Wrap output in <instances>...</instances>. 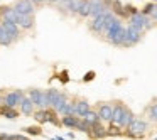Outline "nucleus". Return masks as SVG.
<instances>
[{
  "instance_id": "obj_12",
  "label": "nucleus",
  "mask_w": 157,
  "mask_h": 140,
  "mask_svg": "<svg viewBox=\"0 0 157 140\" xmlns=\"http://www.w3.org/2000/svg\"><path fill=\"white\" fill-rule=\"evenodd\" d=\"M125 37H127V27H122L115 36H113V39H110V41H108V44L115 46V47H123Z\"/></svg>"
},
{
  "instance_id": "obj_21",
  "label": "nucleus",
  "mask_w": 157,
  "mask_h": 140,
  "mask_svg": "<svg viewBox=\"0 0 157 140\" xmlns=\"http://www.w3.org/2000/svg\"><path fill=\"white\" fill-rule=\"evenodd\" d=\"M147 118L150 120V122H154V123H157V100L155 101H152L149 106H147Z\"/></svg>"
},
{
  "instance_id": "obj_45",
  "label": "nucleus",
  "mask_w": 157,
  "mask_h": 140,
  "mask_svg": "<svg viewBox=\"0 0 157 140\" xmlns=\"http://www.w3.org/2000/svg\"><path fill=\"white\" fill-rule=\"evenodd\" d=\"M154 140H157V137H155V138H154Z\"/></svg>"
},
{
  "instance_id": "obj_46",
  "label": "nucleus",
  "mask_w": 157,
  "mask_h": 140,
  "mask_svg": "<svg viewBox=\"0 0 157 140\" xmlns=\"http://www.w3.org/2000/svg\"><path fill=\"white\" fill-rule=\"evenodd\" d=\"M27 140H31V138H27Z\"/></svg>"
},
{
  "instance_id": "obj_2",
  "label": "nucleus",
  "mask_w": 157,
  "mask_h": 140,
  "mask_svg": "<svg viewBox=\"0 0 157 140\" xmlns=\"http://www.w3.org/2000/svg\"><path fill=\"white\" fill-rule=\"evenodd\" d=\"M154 24H155V22H154L150 17L144 15L142 12H139V14L132 15V17L128 19V25L135 27L137 31H140V32H145V31H149V29H152Z\"/></svg>"
},
{
  "instance_id": "obj_1",
  "label": "nucleus",
  "mask_w": 157,
  "mask_h": 140,
  "mask_svg": "<svg viewBox=\"0 0 157 140\" xmlns=\"http://www.w3.org/2000/svg\"><path fill=\"white\" fill-rule=\"evenodd\" d=\"M147 128H149V123L145 122L144 118H139V116H135V120H133L132 123H130V127L123 132V135L128 137V138H144L147 133Z\"/></svg>"
},
{
  "instance_id": "obj_44",
  "label": "nucleus",
  "mask_w": 157,
  "mask_h": 140,
  "mask_svg": "<svg viewBox=\"0 0 157 140\" xmlns=\"http://www.w3.org/2000/svg\"><path fill=\"white\" fill-rule=\"evenodd\" d=\"M152 4H157V0H152Z\"/></svg>"
},
{
  "instance_id": "obj_8",
  "label": "nucleus",
  "mask_w": 157,
  "mask_h": 140,
  "mask_svg": "<svg viewBox=\"0 0 157 140\" xmlns=\"http://www.w3.org/2000/svg\"><path fill=\"white\" fill-rule=\"evenodd\" d=\"M90 140H103L106 137V125L101 122H98L96 125H93L88 132Z\"/></svg>"
},
{
  "instance_id": "obj_25",
  "label": "nucleus",
  "mask_w": 157,
  "mask_h": 140,
  "mask_svg": "<svg viewBox=\"0 0 157 140\" xmlns=\"http://www.w3.org/2000/svg\"><path fill=\"white\" fill-rule=\"evenodd\" d=\"M12 42H14V39L5 32V29L2 27V25H0V46H10Z\"/></svg>"
},
{
  "instance_id": "obj_35",
  "label": "nucleus",
  "mask_w": 157,
  "mask_h": 140,
  "mask_svg": "<svg viewBox=\"0 0 157 140\" xmlns=\"http://www.w3.org/2000/svg\"><path fill=\"white\" fill-rule=\"evenodd\" d=\"M150 19H152L154 22H157V4L154 5V10H152V14H150Z\"/></svg>"
},
{
  "instance_id": "obj_30",
  "label": "nucleus",
  "mask_w": 157,
  "mask_h": 140,
  "mask_svg": "<svg viewBox=\"0 0 157 140\" xmlns=\"http://www.w3.org/2000/svg\"><path fill=\"white\" fill-rule=\"evenodd\" d=\"M24 132L27 133V135H42V130H41V127H25L24 128Z\"/></svg>"
},
{
  "instance_id": "obj_15",
  "label": "nucleus",
  "mask_w": 157,
  "mask_h": 140,
  "mask_svg": "<svg viewBox=\"0 0 157 140\" xmlns=\"http://www.w3.org/2000/svg\"><path fill=\"white\" fill-rule=\"evenodd\" d=\"M133 120H135V115H133V112H132V110L128 108V106H127V108H125V112H123L122 122H120V125H118V127H120V128L123 130V132H125V130H127V128H128V127H130V123H132Z\"/></svg>"
},
{
  "instance_id": "obj_42",
  "label": "nucleus",
  "mask_w": 157,
  "mask_h": 140,
  "mask_svg": "<svg viewBox=\"0 0 157 140\" xmlns=\"http://www.w3.org/2000/svg\"><path fill=\"white\" fill-rule=\"evenodd\" d=\"M0 115H4V106H2V108H0Z\"/></svg>"
},
{
  "instance_id": "obj_9",
  "label": "nucleus",
  "mask_w": 157,
  "mask_h": 140,
  "mask_svg": "<svg viewBox=\"0 0 157 140\" xmlns=\"http://www.w3.org/2000/svg\"><path fill=\"white\" fill-rule=\"evenodd\" d=\"M125 108H127V105H125V103H122V101H115V103H113V116H112V123H113V125H120Z\"/></svg>"
},
{
  "instance_id": "obj_11",
  "label": "nucleus",
  "mask_w": 157,
  "mask_h": 140,
  "mask_svg": "<svg viewBox=\"0 0 157 140\" xmlns=\"http://www.w3.org/2000/svg\"><path fill=\"white\" fill-rule=\"evenodd\" d=\"M0 25L5 29V32H7L9 36H10L12 39H14V42L19 39V25L14 24V22H9V21H2L0 22Z\"/></svg>"
},
{
  "instance_id": "obj_43",
  "label": "nucleus",
  "mask_w": 157,
  "mask_h": 140,
  "mask_svg": "<svg viewBox=\"0 0 157 140\" xmlns=\"http://www.w3.org/2000/svg\"><path fill=\"white\" fill-rule=\"evenodd\" d=\"M0 105H4V98L2 96H0Z\"/></svg>"
},
{
  "instance_id": "obj_38",
  "label": "nucleus",
  "mask_w": 157,
  "mask_h": 140,
  "mask_svg": "<svg viewBox=\"0 0 157 140\" xmlns=\"http://www.w3.org/2000/svg\"><path fill=\"white\" fill-rule=\"evenodd\" d=\"M105 2V5H108V7H112V4H113V0H103Z\"/></svg>"
},
{
  "instance_id": "obj_19",
  "label": "nucleus",
  "mask_w": 157,
  "mask_h": 140,
  "mask_svg": "<svg viewBox=\"0 0 157 140\" xmlns=\"http://www.w3.org/2000/svg\"><path fill=\"white\" fill-rule=\"evenodd\" d=\"M79 118L75 115H66V116H61V125L66 127V128H76V125H78Z\"/></svg>"
},
{
  "instance_id": "obj_29",
  "label": "nucleus",
  "mask_w": 157,
  "mask_h": 140,
  "mask_svg": "<svg viewBox=\"0 0 157 140\" xmlns=\"http://www.w3.org/2000/svg\"><path fill=\"white\" fill-rule=\"evenodd\" d=\"M4 116H5V118H9V120H14V118H17V116H19V112L15 108H5V106H4Z\"/></svg>"
},
{
  "instance_id": "obj_14",
  "label": "nucleus",
  "mask_w": 157,
  "mask_h": 140,
  "mask_svg": "<svg viewBox=\"0 0 157 140\" xmlns=\"http://www.w3.org/2000/svg\"><path fill=\"white\" fill-rule=\"evenodd\" d=\"M34 108H36V105L31 101L29 96H24V100L19 105V110H21L22 115H34Z\"/></svg>"
},
{
  "instance_id": "obj_31",
  "label": "nucleus",
  "mask_w": 157,
  "mask_h": 140,
  "mask_svg": "<svg viewBox=\"0 0 157 140\" xmlns=\"http://www.w3.org/2000/svg\"><path fill=\"white\" fill-rule=\"evenodd\" d=\"M90 128H91V127H90V125H88V123H86L83 118H79L78 125H76V130H79V132H85V133H88V132H90Z\"/></svg>"
},
{
  "instance_id": "obj_24",
  "label": "nucleus",
  "mask_w": 157,
  "mask_h": 140,
  "mask_svg": "<svg viewBox=\"0 0 157 140\" xmlns=\"http://www.w3.org/2000/svg\"><path fill=\"white\" fill-rule=\"evenodd\" d=\"M59 115H63V116H66V115H75V116H76V101H71V100H69V101L66 103L64 110H63Z\"/></svg>"
},
{
  "instance_id": "obj_32",
  "label": "nucleus",
  "mask_w": 157,
  "mask_h": 140,
  "mask_svg": "<svg viewBox=\"0 0 157 140\" xmlns=\"http://www.w3.org/2000/svg\"><path fill=\"white\" fill-rule=\"evenodd\" d=\"M154 5H155V4L149 2V4H145V5H144V9H142L140 12H142L144 15H147V17H150V14H152V10H154Z\"/></svg>"
},
{
  "instance_id": "obj_5",
  "label": "nucleus",
  "mask_w": 157,
  "mask_h": 140,
  "mask_svg": "<svg viewBox=\"0 0 157 140\" xmlns=\"http://www.w3.org/2000/svg\"><path fill=\"white\" fill-rule=\"evenodd\" d=\"M24 91L22 89H14V91L7 93L4 96V106L5 108H15V106L21 105V101L24 100Z\"/></svg>"
},
{
  "instance_id": "obj_36",
  "label": "nucleus",
  "mask_w": 157,
  "mask_h": 140,
  "mask_svg": "<svg viewBox=\"0 0 157 140\" xmlns=\"http://www.w3.org/2000/svg\"><path fill=\"white\" fill-rule=\"evenodd\" d=\"M61 81H63V83H68V81H69V78H68V71H63V73H61Z\"/></svg>"
},
{
  "instance_id": "obj_40",
  "label": "nucleus",
  "mask_w": 157,
  "mask_h": 140,
  "mask_svg": "<svg viewBox=\"0 0 157 140\" xmlns=\"http://www.w3.org/2000/svg\"><path fill=\"white\" fill-rule=\"evenodd\" d=\"M46 2H48V4H58L59 0H46Z\"/></svg>"
},
{
  "instance_id": "obj_26",
  "label": "nucleus",
  "mask_w": 157,
  "mask_h": 140,
  "mask_svg": "<svg viewBox=\"0 0 157 140\" xmlns=\"http://www.w3.org/2000/svg\"><path fill=\"white\" fill-rule=\"evenodd\" d=\"M41 89H29V93H27V96H29V98H31V101L32 103H34V105L36 106H39V101H41Z\"/></svg>"
},
{
  "instance_id": "obj_47",
  "label": "nucleus",
  "mask_w": 157,
  "mask_h": 140,
  "mask_svg": "<svg viewBox=\"0 0 157 140\" xmlns=\"http://www.w3.org/2000/svg\"><path fill=\"white\" fill-rule=\"evenodd\" d=\"M88 140H90V138H88Z\"/></svg>"
},
{
  "instance_id": "obj_10",
  "label": "nucleus",
  "mask_w": 157,
  "mask_h": 140,
  "mask_svg": "<svg viewBox=\"0 0 157 140\" xmlns=\"http://www.w3.org/2000/svg\"><path fill=\"white\" fill-rule=\"evenodd\" d=\"M15 24H17L21 29H24V31H31V29L34 27V15L17 14V22H15Z\"/></svg>"
},
{
  "instance_id": "obj_3",
  "label": "nucleus",
  "mask_w": 157,
  "mask_h": 140,
  "mask_svg": "<svg viewBox=\"0 0 157 140\" xmlns=\"http://www.w3.org/2000/svg\"><path fill=\"white\" fill-rule=\"evenodd\" d=\"M112 17H115V15L112 14V10H110V12H106V14L100 15V17H96V19H91V22L88 24L90 31H91L93 34H96V36H103L105 34L106 22H108Z\"/></svg>"
},
{
  "instance_id": "obj_18",
  "label": "nucleus",
  "mask_w": 157,
  "mask_h": 140,
  "mask_svg": "<svg viewBox=\"0 0 157 140\" xmlns=\"http://www.w3.org/2000/svg\"><path fill=\"white\" fill-rule=\"evenodd\" d=\"M68 101H69V100H68V95L61 91V95H59V98L56 100V103L52 105V110H54L56 113H61L63 110H64V106H66V103H68Z\"/></svg>"
},
{
  "instance_id": "obj_22",
  "label": "nucleus",
  "mask_w": 157,
  "mask_h": 140,
  "mask_svg": "<svg viewBox=\"0 0 157 140\" xmlns=\"http://www.w3.org/2000/svg\"><path fill=\"white\" fill-rule=\"evenodd\" d=\"M90 14H91V4H90V0H81V7H79L78 15L79 17H90Z\"/></svg>"
},
{
  "instance_id": "obj_7",
  "label": "nucleus",
  "mask_w": 157,
  "mask_h": 140,
  "mask_svg": "<svg viewBox=\"0 0 157 140\" xmlns=\"http://www.w3.org/2000/svg\"><path fill=\"white\" fill-rule=\"evenodd\" d=\"M14 10L17 14H22V15H34L36 5L32 4L31 0H17L14 4Z\"/></svg>"
},
{
  "instance_id": "obj_37",
  "label": "nucleus",
  "mask_w": 157,
  "mask_h": 140,
  "mask_svg": "<svg viewBox=\"0 0 157 140\" xmlns=\"http://www.w3.org/2000/svg\"><path fill=\"white\" fill-rule=\"evenodd\" d=\"M31 2H32L34 5H42V4L46 2V0H31Z\"/></svg>"
},
{
  "instance_id": "obj_28",
  "label": "nucleus",
  "mask_w": 157,
  "mask_h": 140,
  "mask_svg": "<svg viewBox=\"0 0 157 140\" xmlns=\"http://www.w3.org/2000/svg\"><path fill=\"white\" fill-rule=\"evenodd\" d=\"M48 95H49V103H51V108H52V105H54L56 100L59 98L61 91H59V89H56V88H51V89H48Z\"/></svg>"
},
{
  "instance_id": "obj_6",
  "label": "nucleus",
  "mask_w": 157,
  "mask_h": 140,
  "mask_svg": "<svg viewBox=\"0 0 157 140\" xmlns=\"http://www.w3.org/2000/svg\"><path fill=\"white\" fill-rule=\"evenodd\" d=\"M142 36H144V32H140L135 27L128 25L127 27V37H125V42H123V47H133L135 44H139L142 41Z\"/></svg>"
},
{
  "instance_id": "obj_16",
  "label": "nucleus",
  "mask_w": 157,
  "mask_h": 140,
  "mask_svg": "<svg viewBox=\"0 0 157 140\" xmlns=\"http://www.w3.org/2000/svg\"><path fill=\"white\" fill-rule=\"evenodd\" d=\"M112 14L115 15L117 19H120V17H123V19H128V15H127V12H125V5L123 4H120L118 0H113V4H112Z\"/></svg>"
},
{
  "instance_id": "obj_4",
  "label": "nucleus",
  "mask_w": 157,
  "mask_h": 140,
  "mask_svg": "<svg viewBox=\"0 0 157 140\" xmlns=\"http://www.w3.org/2000/svg\"><path fill=\"white\" fill-rule=\"evenodd\" d=\"M96 112H98L100 122L110 125L112 123V116H113V103H98L96 105Z\"/></svg>"
},
{
  "instance_id": "obj_34",
  "label": "nucleus",
  "mask_w": 157,
  "mask_h": 140,
  "mask_svg": "<svg viewBox=\"0 0 157 140\" xmlns=\"http://www.w3.org/2000/svg\"><path fill=\"white\" fill-rule=\"evenodd\" d=\"M9 140H27V137H24L22 133H14V135H9Z\"/></svg>"
},
{
  "instance_id": "obj_41",
  "label": "nucleus",
  "mask_w": 157,
  "mask_h": 140,
  "mask_svg": "<svg viewBox=\"0 0 157 140\" xmlns=\"http://www.w3.org/2000/svg\"><path fill=\"white\" fill-rule=\"evenodd\" d=\"M52 140H66V138H63V137H54Z\"/></svg>"
},
{
  "instance_id": "obj_20",
  "label": "nucleus",
  "mask_w": 157,
  "mask_h": 140,
  "mask_svg": "<svg viewBox=\"0 0 157 140\" xmlns=\"http://www.w3.org/2000/svg\"><path fill=\"white\" fill-rule=\"evenodd\" d=\"M83 120H85L86 123H88L90 127H93V125H96V123L100 122V116H98V112H96V110H90L88 113H86L85 116H83Z\"/></svg>"
},
{
  "instance_id": "obj_33",
  "label": "nucleus",
  "mask_w": 157,
  "mask_h": 140,
  "mask_svg": "<svg viewBox=\"0 0 157 140\" xmlns=\"http://www.w3.org/2000/svg\"><path fill=\"white\" fill-rule=\"evenodd\" d=\"M93 79H95V71H88L85 74V78H83V81L88 83V81H93Z\"/></svg>"
},
{
  "instance_id": "obj_27",
  "label": "nucleus",
  "mask_w": 157,
  "mask_h": 140,
  "mask_svg": "<svg viewBox=\"0 0 157 140\" xmlns=\"http://www.w3.org/2000/svg\"><path fill=\"white\" fill-rule=\"evenodd\" d=\"M39 108H41V110H48V108H51V103H49V95H48V89L41 93V101H39Z\"/></svg>"
},
{
  "instance_id": "obj_39",
  "label": "nucleus",
  "mask_w": 157,
  "mask_h": 140,
  "mask_svg": "<svg viewBox=\"0 0 157 140\" xmlns=\"http://www.w3.org/2000/svg\"><path fill=\"white\" fill-rule=\"evenodd\" d=\"M68 138H69V140H75V133L69 132V133H68Z\"/></svg>"
},
{
  "instance_id": "obj_17",
  "label": "nucleus",
  "mask_w": 157,
  "mask_h": 140,
  "mask_svg": "<svg viewBox=\"0 0 157 140\" xmlns=\"http://www.w3.org/2000/svg\"><path fill=\"white\" fill-rule=\"evenodd\" d=\"M106 12H110V7L105 4H98V5H91V14H90V17L91 19H96L100 17V15L106 14Z\"/></svg>"
},
{
  "instance_id": "obj_23",
  "label": "nucleus",
  "mask_w": 157,
  "mask_h": 140,
  "mask_svg": "<svg viewBox=\"0 0 157 140\" xmlns=\"http://www.w3.org/2000/svg\"><path fill=\"white\" fill-rule=\"evenodd\" d=\"M122 135H123V130L118 125H113V123L106 125V137H122Z\"/></svg>"
},
{
  "instance_id": "obj_13",
  "label": "nucleus",
  "mask_w": 157,
  "mask_h": 140,
  "mask_svg": "<svg viewBox=\"0 0 157 140\" xmlns=\"http://www.w3.org/2000/svg\"><path fill=\"white\" fill-rule=\"evenodd\" d=\"M90 110H91V105L88 100H76V116L78 118H83Z\"/></svg>"
}]
</instances>
